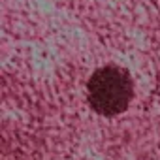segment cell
<instances>
[{
    "mask_svg": "<svg viewBox=\"0 0 160 160\" xmlns=\"http://www.w3.org/2000/svg\"><path fill=\"white\" fill-rule=\"evenodd\" d=\"M134 85L130 75L117 66H104L96 70L87 83V98L91 108L106 117L119 115L132 100Z\"/></svg>",
    "mask_w": 160,
    "mask_h": 160,
    "instance_id": "6da1fadb",
    "label": "cell"
}]
</instances>
